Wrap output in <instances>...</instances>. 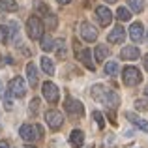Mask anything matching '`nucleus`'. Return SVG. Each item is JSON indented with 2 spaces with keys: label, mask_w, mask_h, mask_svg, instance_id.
Returning a JSON list of instances; mask_svg holds the SVG:
<instances>
[{
  "label": "nucleus",
  "mask_w": 148,
  "mask_h": 148,
  "mask_svg": "<svg viewBox=\"0 0 148 148\" xmlns=\"http://www.w3.org/2000/svg\"><path fill=\"white\" fill-rule=\"evenodd\" d=\"M92 98L96 101H99V103H103L105 107L109 109H116L120 103V98L116 92L112 90H107V88H103L101 84H96V86H92Z\"/></svg>",
  "instance_id": "obj_1"
},
{
  "label": "nucleus",
  "mask_w": 148,
  "mask_h": 148,
  "mask_svg": "<svg viewBox=\"0 0 148 148\" xmlns=\"http://www.w3.org/2000/svg\"><path fill=\"white\" fill-rule=\"evenodd\" d=\"M19 133H21V139H23V141L34 143V141H38V139H41L43 127L38 126V124H25V126H21Z\"/></svg>",
  "instance_id": "obj_2"
},
{
  "label": "nucleus",
  "mask_w": 148,
  "mask_h": 148,
  "mask_svg": "<svg viewBox=\"0 0 148 148\" xmlns=\"http://www.w3.org/2000/svg\"><path fill=\"white\" fill-rule=\"evenodd\" d=\"M26 32H28L30 40H41V36H43V23H41V19L36 17V15L28 17V21H26Z\"/></svg>",
  "instance_id": "obj_3"
},
{
  "label": "nucleus",
  "mask_w": 148,
  "mask_h": 148,
  "mask_svg": "<svg viewBox=\"0 0 148 148\" xmlns=\"http://www.w3.org/2000/svg\"><path fill=\"white\" fill-rule=\"evenodd\" d=\"M122 79H124V84H126V86H137V84L143 81V75H141V71H139L137 68L127 66V68H124V71H122Z\"/></svg>",
  "instance_id": "obj_4"
},
{
  "label": "nucleus",
  "mask_w": 148,
  "mask_h": 148,
  "mask_svg": "<svg viewBox=\"0 0 148 148\" xmlns=\"http://www.w3.org/2000/svg\"><path fill=\"white\" fill-rule=\"evenodd\" d=\"M8 92L11 94V98H25L26 94V83L23 77H13V79L10 81V88H8Z\"/></svg>",
  "instance_id": "obj_5"
},
{
  "label": "nucleus",
  "mask_w": 148,
  "mask_h": 148,
  "mask_svg": "<svg viewBox=\"0 0 148 148\" xmlns=\"http://www.w3.org/2000/svg\"><path fill=\"white\" fill-rule=\"evenodd\" d=\"M64 107H66V111H68L69 114H73V116H79V118H83V116H84L83 103H81L79 99H73L71 96H68V98H66Z\"/></svg>",
  "instance_id": "obj_6"
},
{
  "label": "nucleus",
  "mask_w": 148,
  "mask_h": 148,
  "mask_svg": "<svg viewBox=\"0 0 148 148\" xmlns=\"http://www.w3.org/2000/svg\"><path fill=\"white\" fill-rule=\"evenodd\" d=\"M41 92H43V98L49 101V103H56L58 98H60V92H58L56 84L54 83H43V86H41Z\"/></svg>",
  "instance_id": "obj_7"
},
{
  "label": "nucleus",
  "mask_w": 148,
  "mask_h": 148,
  "mask_svg": "<svg viewBox=\"0 0 148 148\" xmlns=\"http://www.w3.org/2000/svg\"><path fill=\"white\" fill-rule=\"evenodd\" d=\"M45 122L49 124L51 130H58V127L64 124V116L60 114V111H54V109H51V111L45 112Z\"/></svg>",
  "instance_id": "obj_8"
},
{
  "label": "nucleus",
  "mask_w": 148,
  "mask_h": 148,
  "mask_svg": "<svg viewBox=\"0 0 148 148\" xmlns=\"http://www.w3.org/2000/svg\"><path fill=\"white\" fill-rule=\"evenodd\" d=\"M81 36H83L84 41H88V43H92V41L98 40V28H94V26L90 25V23H81Z\"/></svg>",
  "instance_id": "obj_9"
},
{
  "label": "nucleus",
  "mask_w": 148,
  "mask_h": 148,
  "mask_svg": "<svg viewBox=\"0 0 148 148\" xmlns=\"http://www.w3.org/2000/svg\"><path fill=\"white\" fill-rule=\"evenodd\" d=\"M96 17H98L101 26L111 25V21H112V13H111V10H109L107 6H99L98 10H96Z\"/></svg>",
  "instance_id": "obj_10"
},
{
  "label": "nucleus",
  "mask_w": 148,
  "mask_h": 148,
  "mask_svg": "<svg viewBox=\"0 0 148 148\" xmlns=\"http://www.w3.org/2000/svg\"><path fill=\"white\" fill-rule=\"evenodd\" d=\"M139 56H141V51L135 45H127V47H124L120 51V58L122 60H137Z\"/></svg>",
  "instance_id": "obj_11"
},
{
  "label": "nucleus",
  "mask_w": 148,
  "mask_h": 148,
  "mask_svg": "<svg viewBox=\"0 0 148 148\" xmlns=\"http://www.w3.org/2000/svg\"><path fill=\"white\" fill-rule=\"evenodd\" d=\"M77 56H79V60L84 64V68H86V69H90V71H96V64L92 62V53H90V49H81Z\"/></svg>",
  "instance_id": "obj_12"
},
{
  "label": "nucleus",
  "mask_w": 148,
  "mask_h": 148,
  "mask_svg": "<svg viewBox=\"0 0 148 148\" xmlns=\"http://www.w3.org/2000/svg\"><path fill=\"white\" fill-rule=\"evenodd\" d=\"M109 43H124V40H126V28H122V26H116V28H112V32L109 34Z\"/></svg>",
  "instance_id": "obj_13"
},
{
  "label": "nucleus",
  "mask_w": 148,
  "mask_h": 148,
  "mask_svg": "<svg viewBox=\"0 0 148 148\" xmlns=\"http://www.w3.org/2000/svg\"><path fill=\"white\" fill-rule=\"evenodd\" d=\"M130 38L135 43H141L143 41V25L141 23H133V25L130 26Z\"/></svg>",
  "instance_id": "obj_14"
},
{
  "label": "nucleus",
  "mask_w": 148,
  "mask_h": 148,
  "mask_svg": "<svg viewBox=\"0 0 148 148\" xmlns=\"http://www.w3.org/2000/svg\"><path fill=\"white\" fill-rule=\"evenodd\" d=\"M69 143H71L75 148H81L84 145V133L81 130H73L71 133H69Z\"/></svg>",
  "instance_id": "obj_15"
},
{
  "label": "nucleus",
  "mask_w": 148,
  "mask_h": 148,
  "mask_svg": "<svg viewBox=\"0 0 148 148\" xmlns=\"http://www.w3.org/2000/svg\"><path fill=\"white\" fill-rule=\"evenodd\" d=\"M126 118L130 120L131 124H135V126H137V127H141L143 131H148V122H146V120H143L141 116L133 114V112H126Z\"/></svg>",
  "instance_id": "obj_16"
},
{
  "label": "nucleus",
  "mask_w": 148,
  "mask_h": 148,
  "mask_svg": "<svg viewBox=\"0 0 148 148\" xmlns=\"http://www.w3.org/2000/svg\"><path fill=\"white\" fill-rule=\"evenodd\" d=\"M26 77H28V83H30V88H34L38 84V69L36 66L30 62V64H26Z\"/></svg>",
  "instance_id": "obj_17"
},
{
  "label": "nucleus",
  "mask_w": 148,
  "mask_h": 148,
  "mask_svg": "<svg viewBox=\"0 0 148 148\" xmlns=\"http://www.w3.org/2000/svg\"><path fill=\"white\" fill-rule=\"evenodd\" d=\"M41 69H43L47 75H54V64L49 56H43L41 58Z\"/></svg>",
  "instance_id": "obj_18"
},
{
  "label": "nucleus",
  "mask_w": 148,
  "mask_h": 148,
  "mask_svg": "<svg viewBox=\"0 0 148 148\" xmlns=\"http://www.w3.org/2000/svg\"><path fill=\"white\" fill-rule=\"evenodd\" d=\"M94 56H96V60H98V62H103L105 58L109 56V49L105 47L103 43H99L98 47H96V53H94Z\"/></svg>",
  "instance_id": "obj_19"
},
{
  "label": "nucleus",
  "mask_w": 148,
  "mask_h": 148,
  "mask_svg": "<svg viewBox=\"0 0 148 148\" xmlns=\"http://www.w3.org/2000/svg\"><path fill=\"white\" fill-rule=\"evenodd\" d=\"M17 2L15 0H0V11H15Z\"/></svg>",
  "instance_id": "obj_20"
},
{
  "label": "nucleus",
  "mask_w": 148,
  "mask_h": 148,
  "mask_svg": "<svg viewBox=\"0 0 148 148\" xmlns=\"http://www.w3.org/2000/svg\"><path fill=\"white\" fill-rule=\"evenodd\" d=\"M116 17H118V21H130L131 19V11L127 10V8L120 6L118 10H116Z\"/></svg>",
  "instance_id": "obj_21"
},
{
  "label": "nucleus",
  "mask_w": 148,
  "mask_h": 148,
  "mask_svg": "<svg viewBox=\"0 0 148 148\" xmlns=\"http://www.w3.org/2000/svg\"><path fill=\"white\" fill-rule=\"evenodd\" d=\"M127 4H130L131 11H135V13H141L145 8V0H127Z\"/></svg>",
  "instance_id": "obj_22"
},
{
  "label": "nucleus",
  "mask_w": 148,
  "mask_h": 148,
  "mask_svg": "<svg viewBox=\"0 0 148 148\" xmlns=\"http://www.w3.org/2000/svg\"><path fill=\"white\" fill-rule=\"evenodd\" d=\"M54 47V41H53V38L51 36H41V49L45 51V53H49L51 49Z\"/></svg>",
  "instance_id": "obj_23"
},
{
  "label": "nucleus",
  "mask_w": 148,
  "mask_h": 148,
  "mask_svg": "<svg viewBox=\"0 0 148 148\" xmlns=\"http://www.w3.org/2000/svg\"><path fill=\"white\" fill-rule=\"evenodd\" d=\"M43 17H45V25H47L49 28H56V15H54L53 11H47Z\"/></svg>",
  "instance_id": "obj_24"
},
{
  "label": "nucleus",
  "mask_w": 148,
  "mask_h": 148,
  "mask_svg": "<svg viewBox=\"0 0 148 148\" xmlns=\"http://www.w3.org/2000/svg\"><path fill=\"white\" fill-rule=\"evenodd\" d=\"M2 103L6 111H11L13 109V101H11V94L10 92H2Z\"/></svg>",
  "instance_id": "obj_25"
},
{
  "label": "nucleus",
  "mask_w": 148,
  "mask_h": 148,
  "mask_svg": "<svg viewBox=\"0 0 148 148\" xmlns=\"http://www.w3.org/2000/svg\"><path fill=\"white\" fill-rule=\"evenodd\" d=\"M105 73H107V75H116V73H118V64H116V62H107V64H105Z\"/></svg>",
  "instance_id": "obj_26"
},
{
  "label": "nucleus",
  "mask_w": 148,
  "mask_h": 148,
  "mask_svg": "<svg viewBox=\"0 0 148 148\" xmlns=\"http://www.w3.org/2000/svg\"><path fill=\"white\" fill-rule=\"evenodd\" d=\"M56 43V54L60 58H66L68 56V53H66V45H64V40H58V41H54Z\"/></svg>",
  "instance_id": "obj_27"
},
{
  "label": "nucleus",
  "mask_w": 148,
  "mask_h": 148,
  "mask_svg": "<svg viewBox=\"0 0 148 148\" xmlns=\"http://www.w3.org/2000/svg\"><path fill=\"white\" fill-rule=\"evenodd\" d=\"M92 116L96 118V122H98V126L101 127V130H103V127H105V120H103V114H101L99 111H94V112H92Z\"/></svg>",
  "instance_id": "obj_28"
},
{
  "label": "nucleus",
  "mask_w": 148,
  "mask_h": 148,
  "mask_svg": "<svg viewBox=\"0 0 148 148\" xmlns=\"http://www.w3.org/2000/svg\"><path fill=\"white\" fill-rule=\"evenodd\" d=\"M0 43H8V28L0 26Z\"/></svg>",
  "instance_id": "obj_29"
},
{
  "label": "nucleus",
  "mask_w": 148,
  "mask_h": 148,
  "mask_svg": "<svg viewBox=\"0 0 148 148\" xmlns=\"http://www.w3.org/2000/svg\"><path fill=\"white\" fill-rule=\"evenodd\" d=\"M38 107H40V99H32V109H30V112H32V116L38 112Z\"/></svg>",
  "instance_id": "obj_30"
},
{
  "label": "nucleus",
  "mask_w": 148,
  "mask_h": 148,
  "mask_svg": "<svg viewBox=\"0 0 148 148\" xmlns=\"http://www.w3.org/2000/svg\"><path fill=\"white\" fill-rule=\"evenodd\" d=\"M146 101H143V99H137L135 101V105H137V109H143V111H145V109H148V105H145Z\"/></svg>",
  "instance_id": "obj_31"
},
{
  "label": "nucleus",
  "mask_w": 148,
  "mask_h": 148,
  "mask_svg": "<svg viewBox=\"0 0 148 148\" xmlns=\"http://www.w3.org/2000/svg\"><path fill=\"white\" fill-rule=\"evenodd\" d=\"M0 148H10V145L6 141H0Z\"/></svg>",
  "instance_id": "obj_32"
},
{
  "label": "nucleus",
  "mask_w": 148,
  "mask_h": 148,
  "mask_svg": "<svg viewBox=\"0 0 148 148\" xmlns=\"http://www.w3.org/2000/svg\"><path fill=\"white\" fill-rule=\"evenodd\" d=\"M56 2H58V4H62V6H66V4H69L71 0H56Z\"/></svg>",
  "instance_id": "obj_33"
},
{
  "label": "nucleus",
  "mask_w": 148,
  "mask_h": 148,
  "mask_svg": "<svg viewBox=\"0 0 148 148\" xmlns=\"http://www.w3.org/2000/svg\"><path fill=\"white\" fill-rule=\"evenodd\" d=\"M143 60H145V68H146V71H148V54H146L145 58H143Z\"/></svg>",
  "instance_id": "obj_34"
},
{
  "label": "nucleus",
  "mask_w": 148,
  "mask_h": 148,
  "mask_svg": "<svg viewBox=\"0 0 148 148\" xmlns=\"http://www.w3.org/2000/svg\"><path fill=\"white\" fill-rule=\"evenodd\" d=\"M25 148H36V146H32V145H26Z\"/></svg>",
  "instance_id": "obj_35"
},
{
  "label": "nucleus",
  "mask_w": 148,
  "mask_h": 148,
  "mask_svg": "<svg viewBox=\"0 0 148 148\" xmlns=\"http://www.w3.org/2000/svg\"><path fill=\"white\" fill-rule=\"evenodd\" d=\"M105 2H109V4H112V2H116V0H105Z\"/></svg>",
  "instance_id": "obj_36"
},
{
  "label": "nucleus",
  "mask_w": 148,
  "mask_h": 148,
  "mask_svg": "<svg viewBox=\"0 0 148 148\" xmlns=\"http://www.w3.org/2000/svg\"><path fill=\"white\" fill-rule=\"evenodd\" d=\"M145 94H146V96H148V86H146V88H145Z\"/></svg>",
  "instance_id": "obj_37"
},
{
  "label": "nucleus",
  "mask_w": 148,
  "mask_h": 148,
  "mask_svg": "<svg viewBox=\"0 0 148 148\" xmlns=\"http://www.w3.org/2000/svg\"><path fill=\"white\" fill-rule=\"evenodd\" d=\"M0 94H2V84H0Z\"/></svg>",
  "instance_id": "obj_38"
},
{
  "label": "nucleus",
  "mask_w": 148,
  "mask_h": 148,
  "mask_svg": "<svg viewBox=\"0 0 148 148\" xmlns=\"http://www.w3.org/2000/svg\"><path fill=\"white\" fill-rule=\"evenodd\" d=\"M146 40H148V30H146Z\"/></svg>",
  "instance_id": "obj_39"
}]
</instances>
